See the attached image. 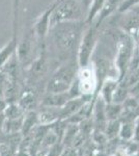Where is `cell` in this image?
<instances>
[{"label":"cell","instance_id":"1","mask_svg":"<svg viewBox=\"0 0 139 156\" xmlns=\"http://www.w3.org/2000/svg\"><path fill=\"white\" fill-rule=\"evenodd\" d=\"M87 25L85 21H72L59 23L50 28L48 34L51 37L58 57L62 58V62L76 58L78 47Z\"/></svg>","mask_w":139,"mask_h":156},{"label":"cell","instance_id":"2","mask_svg":"<svg viewBox=\"0 0 139 156\" xmlns=\"http://www.w3.org/2000/svg\"><path fill=\"white\" fill-rule=\"evenodd\" d=\"M79 66L76 58L61 62L46 83V93H64L70 90L77 77Z\"/></svg>","mask_w":139,"mask_h":156},{"label":"cell","instance_id":"3","mask_svg":"<svg viewBox=\"0 0 139 156\" xmlns=\"http://www.w3.org/2000/svg\"><path fill=\"white\" fill-rule=\"evenodd\" d=\"M54 9L50 17V28L59 23L85 21L86 12L78 0H55Z\"/></svg>","mask_w":139,"mask_h":156},{"label":"cell","instance_id":"4","mask_svg":"<svg viewBox=\"0 0 139 156\" xmlns=\"http://www.w3.org/2000/svg\"><path fill=\"white\" fill-rule=\"evenodd\" d=\"M135 52V40L133 37L120 31L116 40L114 65L117 71L118 80H123L129 71Z\"/></svg>","mask_w":139,"mask_h":156},{"label":"cell","instance_id":"5","mask_svg":"<svg viewBox=\"0 0 139 156\" xmlns=\"http://www.w3.org/2000/svg\"><path fill=\"white\" fill-rule=\"evenodd\" d=\"M99 40H100L99 27L95 26L93 24H88L86 29L83 32L76 54V59L79 68L86 67L92 62L93 52L97 48Z\"/></svg>","mask_w":139,"mask_h":156},{"label":"cell","instance_id":"6","mask_svg":"<svg viewBox=\"0 0 139 156\" xmlns=\"http://www.w3.org/2000/svg\"><path fill=\"white\" fill-rule=\"evenodd\" d=\"M76 79L81 96L93 99L98 96V79L92 62H90L86 67L79 68Z\"/></svg>","mask_w":139,"mask_h":156},{"label":"cell","instance_id":"7","mask_svg":"<svg viewBox=\"0 0 139 156\" xmlns=\"http://www.w3.org/2000/svg\"><path fill=\"white\" fill-rule=\"evenodd\" d=\"M116 25L122 32L135 37L139 30V15L132 9H128L123 12H117Z\"/></svg>","mask_w":139,"mask_h":156},{"label":"cell","instance_id":"8","mask_svg":"<svg viewBox=\"0 0 139 156\" xmlns=\"http://www.w3.org/2000/svg\"><path fill=\"white\" fill-rule=\"evenodd\" d=\"M33 32L26 34L21 42H19L16 51V56L20 65L28 67L33 60Z\"/></svg>","mask_w":139,"mask_h":156},{"label":"cell","instance_id":"9","mask_svg":"<svg viewBox=\"0 0 139 156\" xmlns=\"http://www.w3.org/2000/svg\"><path fill=\"white\" fill-rule=\"evenodd\" d=\"M37 112V122L39 125H53L62 119V109L61 107L46 106V105H40Z\"/></svg>","mask_w":139,"mask_h":156},{"label":"cell","instance_id":"10","mask_svg":"<svg viewBox=\"0 0 139 156\" xmlns=\"http://www.w3.org/2000/svg\"><path fill=\"white\" fill-rule=\"evenodd\" d=\"M123 0H106V2L103 4L102 9H100L99 14L96 17L95 21L92 24L100 28V26L107 20L109 17L112 16L114 12H117L120 4L123 3Z\"/></svg>","mask_w":139,"mask_h":156},{"label":"cell","instance_id":"11","mask_svg":"<svg viewBox=\"0 0 139 156\" xmlns=\"http://www.w3.org/2000/svg\"><path fill=\"white\" fill-rule=\"evenodd\" d=\"M71 99L69 92L64 93H46L45 96L42 98L40 105L46 106L62 107Z\"/></svg>","mask_w":139,"mask_h":156},{"label":"cell","instance_id":"12","mask_svg":"<svg viewBox=\"0 0 139 156\" xmlns=\"http://www.w3.org/2000/svg\"><path fill=\"white\" fill-rule=\"evenodd\" d=\"M18 100H19L18 103L23 107V109L25 112L34 110L35 108L37 107V103H39L36 94H35L32 87H27V89L24 90L22 93H20V96Z\"/></svg>","mask_w":139,"mask_h":156},{"label":"cell","instance_id":"13","mask_svg":"<svg viewBox=\"0 0 139 156\" xmlns=\"http://www.w3.org/2000/svg\"><path fill=\"white\" fill-rule=\"evenodd\" d=\"M120 80L117 78H107L99 89L98 95H100L103 98V100L106 103L112 102L113 94H114L116 87H117Z\"/></svg>","mask_w":139,"mask_h":156},{"label":"cell","instance_id":"14","mask_svg":"<svg viewBox=\"0 0 139 156\" xmlns=\"http://www.w3.org/2000/svg\"><path fill=\"white\" fill-rule=\"evenodd\" d=\"M37 125H39V122H37L36 109L26 112L23 118V127H22L21 134L23 135V136L24 135L27 136L29 133H31V131L37 126Z\"/></svg>","mask_w":139,"mask_h":156},{"label":"cell","instance_id":"15","mask_svg":"<svg viewBox=\"0 0 139 156\" xmlns=\"http://www.w3.org/2000/svg\"><path fill=\"white\" fill-rule=\"evenodd\" d=\"M25 112H25L23 107L19 103L12 102V103H7L5 109L3 112V115L5 117V119L14 120V119H19V118L24 117Z\"/></svg>","mask_w":139,"mask_h":156},{"label":"cell","instance_id":"16","mask_svg":"<svg viewBox=\"0 0 139 156\" xmlns=\"http://www.w3.org/2000/svg\"><path fill=\"white\" fill-rule=\"evenodd\" d=\"M134 122L135 121H128V122H120V128L118 137L123 142H130L133 140L134 134Z\"/></svg>","mask_w":139,"mask_h":156},{"label":"cell","instance_id":"17","mask_svg":"<svg viewBox=\"0 0 139 156\" xmlns=\"http://www.w3.org/2000/svg\"><path fill=\"white\" fill-rule=\"evenodd\" d=\"M123 112V105L118 103H106V117L108 121L120 120Z\"/></svg>","mask_w":139,"mask_h":156},{"label":"cell","instance_id":"18","mask_svg":"<svg viewBox=\"0 0 139 156\" xmlns=\"http://www.w3.org/2000/svg\"><path fill=\"white\" fill-rule=\"evenodd\" d=\"M120 128V120L108 121L104 129V134L106 138H107V140H113V138H115V137H118Z\"/></svg>","mask_w":139,"mask_h":156},{"label":"cell","instance_id":"19","mask_svg":"<svg viewBox=\"0 0 139 156\" xmlns=\"http://www.w3.org/2000/svg\"><path fill=\"white\" fill-rule=\"evenodd\" d=\"M128 97H129V87L126 85L123 82L120 81L114 94H113L112 102L118 103V104H123V101H125Z\"/></svg>","mask_w":139,"mask_h":156},{"label":"cell","instance_id":"20","mask_svg":"<svg viewBox=\"0 0 139 156\" xmlns=\"http://www.w3.org/2000/svg\"><path fill=\"white\" fill-rule=\"evenodd\" d=\"M106 2V0H92V3L90 5V9L89 11L87 12V16H86V19H85V22L87 24H92L93 21H95L96 17L97 15L99 14L100 9H102L103 4Z\"/></svg>","mask_w":139,"mask_h":156},{"label":"cell","instance_id":"21","mask_svg":"<svg viewBox=\"0 0 139 156\" xmlns=\"http://www.w3.org/2000/svg\"><path fill=\"white\" fill-rule=\"evenodd\" d=\"M7 81H9V76L3 71L0 70V98L4 99V92H5Z\"/></svg>","mask_w":139,"mask_h":156},{"label":"cell","instance_id":"22","mask_svg":"<svg viewBox=\"0 0 139 156\" xmlns=\"http://www.w3.org/2000/svg\"><path fill=\"white\" fill-rule=\"evenodd\" d=\"M129 95L132 96L133 98H135L139 102V81H137L136 83H134L129 87Z\"/></svg>","mask_w":139,"mask_h":156},{"label":"cell","instance_id":"23","mask_svg":"<svg viewBox=\"0 0 139 156\" xmlns=\"http://www.w3.org/2000/svg\"><path fill=\"white\" fill-rule=\"evenodd\" d=\"M133 140L139 144V115L136 118L134 122V134H133Z\"/></svg>","mask_w":139,"mask_h":156},{"label":"cell","instance_id":"24","mask_svg":"<svg viewBox=\"0 0 139 156\" xmlns=\"http://www.w3.org/2000/svg\"><path fill=\"white\" fill-rule=\"evenodd\" d=\"M78 1L80 2V4H81L82 7L84 9L85 12H86V16H87V12L90 9V5H92V0H78Z\"/></svg>","mask_w":139,"mask_h":156},{"label":"cell","instance_id":"25","mask_svg":"<svg viewBox=\"0 0 139 156\" xmlns=\"http://www.w3.org/2000/svg\"><path fill=\"white\" fill-rule=\"evenodd\" d=\"M6 105H7V102L5 101V100H4L3 98H0V114L4 112Z\"/></svg>","mask_w":139,"mask_h":156},{"label":"cell","instance_id":"26","mask_svg":"<svg viewBox=\"0 0 139 156\" xmlns=\"http://www.w3.org/2000/svg\"><path fill=\"white\" fill-rule=\"evenodd\" d=\"M4 120H5V117H4L3 112H1V114H0V136H1V135H3V134H2V129H3Z\"/></svg>","mask_w":139,"mask_h":156},{"label":"cell","instance_id":"27","mask_svg":"<svg viewBox=\"0 0 139 156\" xmlns=\"http://www.w3.org/2000/svg\"><path fill=\"white\" fill-rule=\"evenodd\" d=\"M134 40H135L136 47H137V49L139 50V30H138L137 34H136V36H135V37H134Z\"/></svg>","mask_w":139,"mask_h":156}]
</instances>
